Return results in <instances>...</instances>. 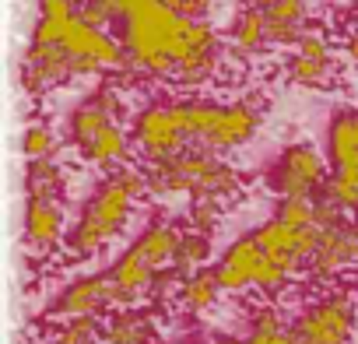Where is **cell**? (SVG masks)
<instances>
[{"instance_id":"11","label":"cell","mask_w":358,"mask_h":344,"mask_svg":"<svg viewBox=\"0 0 358 344\" xmlns=\"http://www.w3.org/2000/svg\"><path fill=\"white\" fill-rule=\"evenodd\" d=\"M358 264V225H330L323 229L320 236V246H316V257L309 260L313 274L320 278H334L337 271L344 267H355Z\"/></svg>"},{"instance_id":"27","label":"cell","mask_w":358,"mask_h":344,"mask_svg":"<svg viewBox=\"0 0 358 344\" xmlns=\"http://www.w3.org/2000/svg\"><path fill=\"white\" fill-rule=\"evenodd\" d=\"M53 144H57V137H53V130L50 127H29L25 130V155L29 158H36V162H46V155L53 151Z\"/></svg>"},{"instance_id":"29","label":"cell","mask_w":358,"mask_h":344,"mask_svg":"<svg viewBox=\"0 0 358 344\" xmlns=\"http://www.w3.org/2000/svg\"><path fill=\"white\" fill-rule=\"evenodd\" d=\"M243 344H299L292 334H285V330H278V334H253V337H246Z\"/></svg>"},{"instance_id":"13","label":"cell","mask_w":358,"mask_h":344,"mask_svg":"<svg viewBox=\"0 0 358 344\" xmlns=\"http://www.w3.org/2000/svg\"><path fill=\"white\" fill-rule=\"evenodd\" d=\"M113 288H116V295H120V302H123V309H130L141 295H151L155 292V281H158V271L151 267V264H144L134 250H127L120 260H116V267H113Z\"/></svg>"},{"instance_id":"16","label":"cell","mask_w":358,"mask_h":344,"mask_svg":"<svg viewBox=\"0 0 358 344\" xmlns=\"http://www.w3.org/2000/svg\"><path fill=\"white\" fill-rule=\"evenodd\" d=\"M264 8V18H267V39L271 43H302V36L309 32L306 29V18H309V8L306 4H295V0H281V4H260Z\"/></svg>"},{"instance_id":"4","label":"cell","mask_w":358,"mask_h":344,"mask_svg":"<svg viewBox=\"0 0 358 344\" xmlns=\"http://www.w3.org/2000/svg\"><path fill=\"white\" fill-rule=\"evenodd\" d=\"M271 190L281 201H313V194L327 183V165L320 158L316 148L309 144H292L274 165L267 176Z\"/></svg>"},{"instance_id":"12","label":"cell","mask_w":358,"mask_h":344,"mask_svg":"<svg viewBox=\"0 0 358 344\" xmlns=\"http://www.w3.org/2000/svg\"><path fill=\"white\" fill-rule=\"evenodd\" d=\"M74 74H85V71H81V64L67 50H60V46H32V53H29V74H25V85L32 92H43L50 85H60V81H67Z\"/></svg>"},{"instance_id":"25","label":"cell","mask_w":358,"mask_h":344,"mask_svg":"<svg viewBox=\"0 0 358 344\" xmlns=\"http://www.w3.org/2000/svg\"><path fill=\"white\" fill-rule=\"evenodd\" d=\"M95 341H99V323H95L92 316L67 320V323L57 330V337H53V344H95Z\"/></svg>"},{"instance_id":"5","label":"cell","mask_w":358,"mask_h":344,"mask_svg":"<svg viewBox=\"0 0 358 344\" xmlns=\"http://www.w3.org/2000/svg\"><path fill=\"white\" fill-rule=\"evenodd\" d=\"M355 334V306L344 295H330L299 313L292 337L299 344H348Z\"/></svg>"},{"instance_id":"21","label":"cell","mask_w":358,"mask_h":344,"mask_svg":"<svg viewBox=\"0 0 358 344\" xmlns=\"http://www.w3.org/2000/svg\"><path fill=\"white\" fill-rule=\"evenodd\" d=\"M211 257V243H208V236H201V232H190V236H183V243H179V253H176V274H187V278H194L197 271H204L201 264Z\"/></svg>"},{"instance_id":"3","label":"cell","mask_w":358,"mask_h":344,"mask_svg":"<svg viewBox=\"0 0 358 344\" xmlns=\"http://www.w3.org/2000/svg\"><path fill=\"white\" fill-rule=\"evenodd\" d=\"M334 180L327 183V201L337 211H358V109H344L327 130Z\"/></svg>"},{"instance_id":"30","label":"cell","mask_w":358,"mask_h":344,"mask_svg":"<svg viewBox=\"0 0 358 344\" xmlns=\"http://www.w3.org/2000/svg\"><path fill=\"white\" fill-rule=\"evenodd\" d=\"M344 50H348V60H351V64H358V29L348 36V46H344Z\"/></svg>"},{"instance_id":"20","label":"cell","mask_w":358,"mask_h":344,"mask_svg":"<svg viewBox=\"0 0 358 344\" xmlns=\"http://www.w3.org/2000/svg\"><path fill=\"white\" fill-rule=\"evenodd\" d=\"M179 292H183V302L194 313H204V309L215 306V299L222 292V281H218L215 271H197L194 278H183V288H179Z\"/></svg>"},{"instance_id":"26","label":"cell","mask_w":358,"mask_h":344,"mask_svg":"<svg viewBox=\"0 0 358 344\" xmlns=\"http://www.w3.org/2000/svg\"><path fill=\"white\" fill-rule=\"evenodd\" d=\"M190 222H194V229L204 236L208 229H215V225L222 222V201H218V197H194V204H190Z\"/></svg>"},{"instance_id":"8","label":"cell","mask_w":358,"mask_h":344,"mask_svg":"<svg viewBox=\"0 0 358 344\" xmlns=\"http://www.w3.org/2000/svg\"><path fill=\"white\" fill-rule=\"evenodd\" d=\"M123 309V302H120V295H116V288H113V278L109 274H92V278H81V281H74L64 295H60V302H57V316H71V320H81V316H99V313H106V309Z\"/></svg>"},{"instance_id":"23","label":"cell","mask_w":358,"mask_h":344,"mask_svg":"<svg viewBox=\"0 0 358 344\" xmlns=\"http://www.w3.org/2000/svg\"><path fill=\"white\" fill-rule=\"evenodd\" d=\"M60 187H64V172H60V165H53V162H36V165L29 169V190H32V197L57 201Z\"/></svg>"},{"instance_id":"14","label":"cell","mask_w":358,"mask_h":344,"mask_svg":"<svg viewBox=\"0 0 358 344\" xmlns=\"http://www.w3.org/2000/svg\"><path fill=\"white\" fill-rule=\"evenodd\" d=\"M179 243H183V232H176L172 225H162V222H155V225H148L144 232H141V239L130 246L144 264H151L158 274L165 271V267H176V253H179Z\"/></svg>"},{"instance_id":"17","label":"cell","mask_w":358,"mask_h":344,"mask_svg":"<svg viewBox=\"0 0 358 344\" xmlns=\"http://www.w3.org/2000/svg\"><path fill=\"white\" fill-rule=\"evenodd\" d=\"M25 232L32 246H53L64 232V208L57 201H43V197H29V211H25Z\"/></svg>"},{"instance_id":"31","label":"cell","mask_w":358,"mask_h":344,"mask_svg":"<svg viewBox=\"0 0 358 344\" xmlns=\"http://www.w3.org/2000/svg\"><path fill=\"white\" fill-rule=\"evenodd\" d=\"M229 344H243V341H229Z\"/></svg>"},{"instance_id":"1","label":"cell","mask_w":358,"mask_h":344,"mask_svg":"<svg viewBox=\"0 0 358 344\" xmlns=\"http://www.w3.org/2000/svg\"><path fill=\"white\" fill-rule=\"evenodd\" d=\"M120 18L130 67L158 78L172 74L179 85H201L218 71L215 29L179 15L176 4H151V0L120 4Z\"/></svg>"},{"instance_id":"28","label":"cell","mask_w":358,"mask_h":344,"mask_svg":"<svg viewBox=\"0 0 358 344\" xmlns=\"http://www.w3.org/2000/svg\"><path fill=\"white\" fill-rule=\"evenodd\" d=\"M78 15H81L88 25L102 29V25H109V22L120 15V4H85V8H78Z\"/></svg>"},{"instance_id":"15","label":"cell","mask_w":358,"mask_h":344,"mask_svg":"<svg viewBox=\"0 0 358 344\" xmlns=\"http://www.w3.org/2000/svg\"><path fill=\"white\" fill-rule=\"evenodd\" d=\"M257 123H260V113L253 106H225L222 120H218V130L208 141V151H229V148L246 144L257 134Z\"/></svg>"},{"instance_id":"6","label":"cell","mask_w":358,"mask_h":344,"mask_svg":"<svg viewBox=\"0 0 358 344\" xmlns=\"http://www.w3.org/2000/svg\"><path fill=\"white\" fill-rule=\"evenodd\" d=\"M253 236H257L264 257H267L271 264H278V267L292 278V274H299V267H302L306 260L316 257V246H320V236H323V232H320V229H292V225L271 218V222L260 225Z\"/></svg>"},{"instance_id":"19","label":"cell","mask_w":358,"mask_h":344,"mask_svg":"<svg viewBox=\"0 0 358 344\" xmlns=\"http://www.w3.org/2000/svg\"><path fill=\"white\" fill-rule=\"evenodd\" d=\"M144 334H148V320L141 309H116L106 327H102V337L109 344H144Z\"/></svg>"},{"instance_id":"18","label":"cell","mask_w":358,"mask_h":344,"mask_svg":"<svg viewBox=\"0 0 358 344\" xmlns=\"http://www.w3.org/2000/svg\"><path fill=\"white\" fill-rule=\"evenodd\" d=\"M267 18H264V8H246L236 25H232V53L236 57H250V53H260L267 46Z\"/></svg>"},{"instance_id":"24","label":"cell","mask_w":358,"mask_h":344,"mask_svg":"<svg viewBox=\"0 0 358 344\" xmlns=\"http://www.w3.org/2000/svg\"><path fill=\"white\" fill-rule=\"evenodd\" d=\"M278 222H285L292 229H316V201H281Z\"/></svg>"},{"instance_id":"22","label":"cell","mask_w":358,"mask_h":344,"mask_svg":"<svg viewBox=\"0 0 358 344\" xmlns=\"http://www.w3.org/2000/svg\"><path fill=\"white\" fill-rule=\"evenodd\" d=\"M85 158L92 165H113V162H123L127 158V137L120 127H109L102 137H95L88 148H85Z\"/></svg>"},{"instance_id":"7","label":"cell","mask_w":358,"mask_h":344,"mask_svg":"<svg viewBox=\"0 0 358 344\" xmlns=\"http://www.w3.org/2000/svg\"><path fill=\"white\" fill-rule=\"evenodd\" d=\"M134 137H137V144L144 148V155L151 162H165V158L190 148V141L183 137V130H179V123L172 116V106L144 109L137 116V123H134Z\"/></svg>"},{"instance_id":"9","label":"cell","mask_w":358,"mask_h":344,"mask_svg":"<svg viewBox=\"0 0 358 344\" xmlns=\"http://www.w3.org/2000/svg\"><path fill=\"white\" fill-rule=\"evenodd\" d=\"M288 74L295 85L302 88H327L334 81V53H330V43L320 36V32H306L302 43H299V53L288 60Z\"/></svg>"},{"instance_id":"2","label":"cell","mask_w":358,"mask_h":344,"mask_svg":"<svg viewBox=\"0 0 358 344\" xmlns=\"http://www.w3.org/2000/svg\"><path fill=\"white\" fill-rule=\"evenodd\" d=\"M148 190V176L137 169H120L92 194L74 236H71V253L74 257H92L99 253L113 236H120V229L127 225L134 201Z\"/></svg>"},{"instance_id":"10","label":"cell","mask_w":358,"mask_h":344,"mask_svg":"<svg viewBox=\"0 0 358 344\" xmlns=\"http://www.w3.org/2000/svg\"><path fill=\"white\" fill-rule=\"evenodd\" d=\"M260 267H264V250H260L257 236H243L225 250L215 274H218L225 292H243V288H257Z\"/></svg>"}]
</instances>
